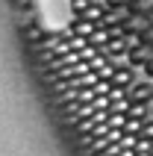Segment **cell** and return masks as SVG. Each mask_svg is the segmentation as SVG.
Listing matches in <instances>:
<instances>
[{"label":"cell","mask_w":153,"mask_h":156,"mask_svg":"<svg viewBox=\"0 0 153 156\" xmlns=\"http://www.w3.org/2000/svg\"><path fill=\"white\" fill-rule=\"evenodd\" d=\"M30 12H33V21L38 24V30L50 35L65 33L76 18L71 0H30Z\"/></svg>","instance_id":"cell-1"}]
</instances>
